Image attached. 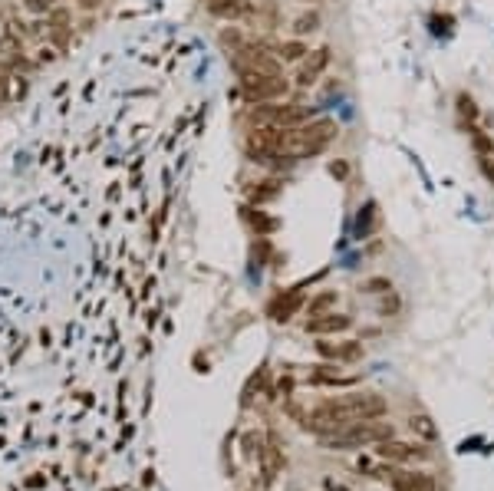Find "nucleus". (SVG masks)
<instances>
[{
  "label": "nucleus",
  "mask_w": 494,
  "mask_h": 491,
  "mask_svg": "<svg viewBox=\"0 0 494 491\" xmlns=\"http://www.w3.org/2000/svg\"><path fill=\"white\" fill-rule=\"evenodd\" d=\"M320 409L336 415L343 425H350V422H372V419H382V415L389 412V403H386L379 393H350V395L326 399V403H320Z\"/></svg>",
  "instance_id": "obj_1"
},
{
  "label": "nucleus",
  "mask_w": 494,
  "mask_h": 491,
  "mask_svg": "<svg viewBox=\"0 0 494 491\" xmlns=\"http://www.w3.org/2000/svg\"><path fill=\"white\" fill-rule=\"evenodd\" d=\"M396 429L389 422H379V419H372V422H350L346 429H340L336 435L323 439L326 449L333 452H346V449H362V445H376L382 439H392Z\"/></svg>",
  "instance_id": "obj_2"
},
{
  "label": "nucleus",
  "mask_w": 494,
  "mask_h": 491,
  "mask_svg": "<svg viewBox=\"0 0 494 491\" xmlns=\"http://www.w3.org/2000/svg\"><path fill=\"white\" fill-rule=\"evenodd\" d=\"M241 79V96L254 106V103H280V99L290 93V79L280 73V76H270V73H238Z\"/></svg>",
  "instance_id": "obj_3"
},
{
  "label": "nucleus",
  "mask_w": 494,
  "mask_h": 491,
  "mask_svg": "<svg viewBox=\"0 0 494 491\" xmlns=\"http://www.w3.org/2000/svg\"><path fill=\"white\" fill-rule=\"evenodd\" d=\"M231 67H234V73H270V76H280V73H284L274 50L251 47V43H244V47L231 57Z\"/></svg>",
  "instance_id": "obj_4"
},
{
  "label": "nucleus",
  "mask_w": 494,
  "mask_h": 491,
  "mask_svg": "<svg viewBox=\"0 0 494 491\" xmlns=\"http://www.w3.org/2000/svg\"><path fill=\"white\" fill-rule=\"evenodd\" d=\"M330 59H333V50H330V47L310 50V57H306L304 63H300V69H297L294 86H300V89L316 86V79H320L326 69H330Z\"/></svg>",
  "instance_id": "obj_5"
},
{
  "label": "nucleus",
  "mask_w": 494,
  "mask_h": 491,
  "mask_svg": "<svg viewBox=\"0 0 494 491\" xmlns=\"http://www.w3.org/2000/svg\"><path fill=\"white\" fill-rule=\"evenodd\" d=\"M316 353L323 359H330V363H356V359H362V343H356V340H326L320 337L314 343Z\"/></svg>",
  "instance_id": "obj_6"
},
{
  "label": "nucleus",
  "mask_w": 494,
  "mask_h": 491,
  "mask_svg": "<svg viewBox=\"0 0 494 491\" xmlns=\"http://www.w3.org/2000/svg\"><path fill=\"white\" fill-rule=\"evenodd\" d=\"M47 37L57 50H67L73 40V10L69 7H53L47 13Z\"/></svg>",
  "instance_id": "obj_7"
},
{
  "label": "nucleus",
  "mask_w": 494,
  "mask_h": 491,
  "mask_svg": "<svg viewBox=\"0 0 494 491\" xmlns=\"http://www.w3.org/2000/svg\"><path fill=\"white\" fill-rule=\"evenodd\" d=\"M306 300L300 290H284V294H277L270 304H267V317L274 320V323H287V320H294L297 310H304Z\"/></svg>",
  "instance_id": "obj_8"
},
{
  "label": "nucleus",
  "mask_w": 494,
  "mask_h": 491,
  "mask_svg": "<svg viewBox=\"0 0 494 491\" xmlns=\"http://www.w3.org/2000/svg\"><path fill=\"white\" fill-rule=\"evenodd\" d=\"M352 327V317H346V313H336V310H330V313H323V317H314L306 320L304 330L306 333H314V337H333V333H346V330Z\"/></svg>",
  "instance_id": "obj_9"
},
{
  "label": "nucleus",
  "mask_w": 494,
  "mask_h": 491,
  "mask_svg": "<svg viewBox=\"0 0 494 491\" xmlns=\"http://www.w3.org/2000/svg\"><path fill=\"white\" fill-rule=\"evenodd\" d=\"M257 462H260V475H264L260 482H264V488H270L277 475L284 472V449L277 445V439H274V435L267 439L264 452H260V458H257Z\"/></svg>",
  "instance_id": "obj_10"
},
{
  "label": "nucleus",
  "mask_w": 494,
  "mask_h": 491,
  "mask_svg": "<svg viewBox=\"0 0 494 491\" xmlns=\"http://www.w3.org/2000/svg\"><path fill=\"white\" fill-rule=\"evenodd\" d=\"M208 13L211 17H218V20L234 23V20H251L257 10H254L251 0H214V4H208Z\"/></svg>",
  "instance_id": "obj_11"
},
{
  "label": "nucleus",
  "mask_w": 494,
  "mask_h": 491,
  "mask_svg": "<svg viewBox=\"0 0 494 491\" xmlns=\"http://www.w3.org/2000/svg\"><path fill=\"white\" fill-rule=\"evenodd\" d=\"M389 485H392V491H438L435 478L428 472H399L396 468Z\"/></svg>",
  "instance_id": "obj_12"
},
{
  "label": "nucleus",
  "mask_w": 494,
  "mask_h": 491,
  "mask_svg": "<svg viewBox=\"0 0 494 491\" xmlns=\"http://www.w3.org/2000/svg\"><path fill=\"white\" fill-rule=\"evenodd\" d=\"M376 458L379 462H409V442H399L396 435L392 439H382V442H376Z\"/></svg>",
  "instance_id": "obj_13"
},
{
  "label": "nucleus",
  "mask_w": 494,
  "mask_h": 491,
  "mask_svg": "<svg viewBox=\"0 0 494 491\" xmlns=\"http://www.w3.org/2000/svg\"><path fill=\"white\" fill-rule=\"evenodd\" d=\"M274 53L280 63H304V59L310 57V47H306V40L290 37V40H284V43H277Z\"/></svg>",
  "instance_id": "obj_14"
},
{
  "label": "nucleus",
  "mask_w": 494,
  "mask_h": 491,
  "mask_svg": "<svg viewBox=\"0 0 494 491\" xmlns=\"http://www.w3.org/2000/svg\"><path fill=\"white\" fill-rule=\"evenodd\" d=\"M244 221L251 224V231L257 234V238H267V234H274L277 228H280V221L277 218H267L260 208H254V204H247L244 208Z\"/></svg>",
  "instance_id": "obj_15"
},
{
  "label": "nucleus",
  "mask_w": 494,
  "mask_h": 491,
  "mask_svg": "<svg viewBox=\"0 0 494 491\" xmlns=\"http://www.w3.org/2000/svg\"><path fill=\"white\" fill-rule=\"evenodd\" d=\"M280 192H284V182H280V178H267V182H257L254 188L247 192V202L260 208V204L274 202V198H277V195H280Z\"/></svg>",
  "instance_id": "obj_16"
},
{
  "label": "nucleus",
  "mask_w": 494,
  "mask_h": 491,
  "mask_svg": "<svg viewBox=\"0 0 494 491\" xmlns=\"http://www.w3.org/2000/svg\"><path fill=\"white\" fill-rule=\"evenodd\" d=\"M336 300H340V294H336V290H320L316 297H310V300H306V307H304L306 320L323 317V313H330V310H336Z\"/></svg>",
  "instance_id": "obj_17"
},
{
  "label": "nucleus",
  "mask_w": 494,
  "mask_h": 491,
  "mask_svg": "<svg viewBox=\"0 0 494 491\" xmlns=\"http://www.w3.org/2000/svg\"><path fill=\"white\" fill-rule=\"evenodd\" d=\"M320 23H323L320 10H306V13H300V17L290 23V33L304 40V37H310V33H316V30H320Z\"/></svg>",
  "instance_id": "obj_18"
},
{
  "label": "nucleus",
  "mask_w": 494,
  "mask_h": 491,
  "mask_svg": "<svg viewBox=\"0 0 494 491\" xmlns=\"http://www.w3.org/2000/svg\"><path fill=\"white\" fill-rule=\"evenodd\" d=\"M23 43H27V40L20 37L17 30H10V27H4V30H0V53H4V57H7V59H13V57H23V53H27V50H23Z\"/></svg>",
  "instance_id": "obj_19"
},
{
  "label": "nucleus",
  "mask_w": 494,
  "mask_h": 491,
  "mask_svg": "<svg viewBox=\"0 0 494 491\" xmlns=\"http://www.w3.org/2000/svg\"><path fill=\"white\" fill-rule=\"evenodd\" d=\"M409 429L418 435V439H425V442H435L438 439V425L432 422V415H425V412L409 415Z\"/></svg>",
  "instance_id": "obj_20"
},
{
  "label": "nucleus",
  "mask_w": 494,
  "mask_h": 491,
  "mask_svg": "<svg viewBox=\"0 0 494 491\" xmlns=\"http://www.w3.org/2000/svg\"><path fill=\"white\" fill-rule=\"evenodd\" d=\"M455 109H458V116L468 119L471 125H475L478 116H481V109H478L475 96H468V93H458V96H455Z\"/></svg>",
  "instance_id": "obj_21"
},
{
  "label": "nucleus",
  "mask_w": 494,
  "mask_h": 491,
  "mask_svg": "<svg viewBox=\"0 0 494 491\" xmlns=\"http://www.w3.org/2000/svg\"><path fill=\"white\" fill-rule=\"evenodd\" d=\"M468 132H471V145H475L478 158H491V155H494V139H491V135H485L481 129H475V125H471Z\"/></svg>",
  "instance_id": "obj_22"
},
{
  "label": "nucleus",
  "mask_w": 494,
  "mask_h": 491,
  "mask_svg": "<svg viewBox=\"0 0 494 491\" xmlns=\"http://www.w3.org/2000/svg\"><path fill=\"white\" fill-rule=\"evenodd\" d=\"M376 208H379L376 202H366V208H360V218H356V234H360V238H366V234L372 231V224H376Z\"/></svg>",
  "instance_id": "obj_23"
},
{
  "label": "nucleus",
  "mask_w": 494,
  "mask_h": 491,
  "mask_svg": "<svg viewBox=\"0 0 494 491\" xmlns=\"http://www.w3.org/2000/svg\"><path fill=\"white\" fill-rule=\"evenodd\" d=\"M264 369H267V366H260L254 376H251V379H247V386H244V395H241V405H251V403H254V389H257V393L264 389V376H267Z\"/></svg>",
  "instance_id": "obj_24"
},
{
  "label": "nucleus",
  "mask_w": 494,
  "mask_h": 491,
  "mask_svg": "<svg viewBox=\"0 0 494 491\" xmlns=\"http://www.w3.org/2000/svg\"><path fill=\"white\" fill-rule=\"evenodd\" d=\"M221 47H224V50H231V53H238V50L241 47H244V33H241V30L238 27H224V30H221Z\"/></svg>",
  "instance_id": "obj_25"
},
{
  "label": "nucleus",
  "mask_w": 494,
  "mask_h": 491,
  "mask_svg": "<svg viewBox=\"0 0 494 491\" xmlns=\"http://www.w3.org/2000/svg\"><path fill=\"white\" fill-rule=\"evenodd\" d=\"M362 294H392V280L389 277H369L360 284Z\"/></svg>",
  "instance_id": "obj_26"
},
{
  "label": "nucleus",
  "mask_w": 494,
  "mask_h": 491,
  "mask_svg": "<svg viewBox=\"0 0 494 491\" xmlns=\"http://www.w3.org/2000/svg\"><path fill=\"white\" fill-rule=\"evenodd\" d=\"M264 445H267V439L264 435H257V432H247L244 435V455H251V458H260V452H264Z\"/></svg>",
  "instance_id": "obj_27"
},
{
  "label": "nucleus",
  "mask_w": 494,
  "mask_h": 491,
  "mask_svg": "<svg viewBox=\"0 0 494 491\" xmlns=\"http://www.w3.org/2000/svg\"><path fill=\"white\" fill-rule=\"evenodd\" d=\"M432 455L435 452H432L425 442H409V462H428Z\"/></svg>",
  "instance_id": "obj_28"
},
{
  "label": "nucleus",
  "mask_w": 494,
  "mask_h": 491,
  "mask_svg": "<svg viewBox=\"0 0 494 491\" xmlns=\"http://www.w3.org/2000/svg\"><path fill=\"white\" fill-rule=\"evenodd\" d=\"M57 57H59V50L50 43V47H40L37 50V67H50V63H57Z\"/></svg>",
  "instance_id": "obj_29"
},
{
  "label": "nucleus",
  "mask_w": 494,
  "mask_h": 491,
  "mask_svg": "<svg viewBox=\"0 0 494 491\" xmlns=\"http://www.w3.org/2000/svg\"><path fill=\"white\" fill-rule=\"evenodd\" d=\"M20 4H23L30 13H50V10H53V0H20Z\"/></svg>",
  "instance_id": "obj_30"
},
{
  "label": "nucleus",
  "mask_w": 494,
  "mask_h": 491,
  "mask_svg": "<svg viewBox=\"0 0 494 491\" xmlns=\"http://www.w3.org/2000/svg\"><path fill=\"white\" fill-rule=\"evenodd\" d=\"M330 175H333V178H340V182H346V175H350V162H343V158L330 162Z\"/></svg>",
  "instance_id": "obj_31"
},
{
  "label": "nucleus",
  "mask_w": 494,
  "mask_h": 491,
  "mask_svg": "<svg viewBox=\"0 0 494 491\" xmlns=\"http://www.w3.org/2000/svg\"><path fill=\"white\" fill-rule=\"evenodd\" d=\"M277 393L284 395V399H290V393H294V379H290V376H284V379L277 383Z\"/></svg>",
  "instance_id": "obj_32"
},
{
  "label": "nucleus",
  "mask_w": 494,
  "mask_h": 491,
  "mask_svg": "<svg viewBox=\"0 0 494 491\" xmlns=\"http://www.w3.org/2000/svg\"><path fill=\"white\" fill-rule=\"evenodd\" d=\"M323 488H326V491H350V488H346V485H340V482H336V478H326V482H323Z\"/></svg>",
  "instance_id": "obj_33"
},
{
  "label": "nucleus",
  "mask_w": 494,
  "mask_h": 491,
  "mask_svg": "<svg viewBox=\"0 0 494 491\" xmlns=\"http://www.w3.org/2000/svg\"><path fill=\"white\" fill-rule=\"evenodd\" d=\"M76 4L83 10H99V7H103V0H76Z\"/></svg>",
  "instance_id": "obj_34"
},
{
  "label": "nucleus",
  "mask_w": 494,
  "mask_h": 491,
  "mask_svg": "<svg viewBox=\"0 0 494 491\" xmlns=\"http://www.w3.org/2000/svg\"><path fill=\"white\" fill-rule=\"evenodd\" d=\"M297 4H316V0H297Z\"/></svg>",
  "instance_id": "obj_35"
},
{
  "label": "nucleus",
  "mask_w": 494,
  "mask_h": 491,
  "mask_svg": "<svg viewBox=\"0 0 494 491\" xmlns=\"http://www.w3.org/2000/svg\"><path fill=\"white\" fill-rule=\"evenodd\" d=\"M201 4H205V7H208V4H214V0H201Z\"/></svg>",
  "instance_id": "obj_36"
}]
</instances>
